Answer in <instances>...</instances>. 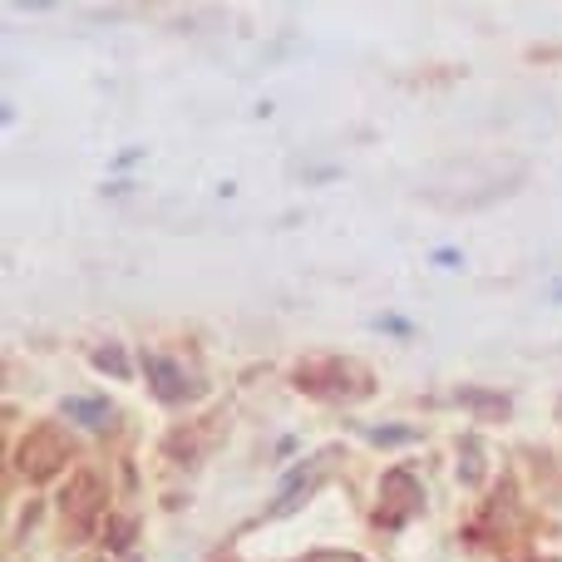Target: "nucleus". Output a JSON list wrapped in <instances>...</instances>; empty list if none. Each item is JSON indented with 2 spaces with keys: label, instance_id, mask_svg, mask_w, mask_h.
I'll list each match as a JSON object with an SVG mask.
<instances>
[{
  "label": "nucleus",
  "instance_id": "obj_1",
  "mask_svg": "<svg viewBox=\"0 0 562 562\" xmlns=\"http://www.w3.org/2000/svg\"><path fill=\"white\" fill-rule=\"evenodd\" d=\"M291 380H296V390H306V395H316V400H336V405L366 400L370 390H375L370 370L346 356H306L291 370Z\"/></svg>",
  "mask_w": 562,
  "mask_h": 562
},
{
  "label": "nucleus",
  "instance_id": "obj_2",
  "mask_svg": "<svg viewBox=\"0 0 562 562\" xmlns=\"http://www.w3.org/2000/svg\"><path fill=\"white\" fill-rule=\"evenodd\" d=\"M65 459H69V445L49 425L30 429V435L15 445V469L30 479V484H49V479L65 469Z\"/></svg>",
  "mask_w": 562,
  "mask_h": 562
},
{
  "label": "nucleus",
  "instance_id": "obj_3",
  "mask_svg": "<svg viewBox=\"0 0 562 562\" xmlns=\"http://www.w3.org/2000/svg\"><path fill=\"white\" fill-rule=\"evenodd\" d=\"M104 498H109L104 494V479L85 469V474H75L65 488H59V514H65V524L75 528L79 538H85L89 528L99 524V514H104Z\"/></svg>",
  "mask_w": 562,
  "mask_h": 562
},
{
  "label": "nucleus",
  "instance_id": "obj_4",
  "mask_svg": "<svg viewBox=\"0 0 562 562\" xmlns=\"http://www.w3.org/2000/svg\"><path fill=\"white\" fill-rule=\"evenodd\" d=\"M415 508H419V484L415 479H409L405 469L385 474V488H380V504H375V524L380 528H400Z\"/></svg>",
  "mask_w": 562,
  "mask_h": 562
},
{
  "label": "nucleus",
  "instance_id": "obj_5",
  "mask_svg": "<svg viewBox=\"0 0 562 562\" xmlns=\"http://www.w3.org/2000/svg\"><path fill=\"white\" fill-rule=\"evenodd\" d=\"M148 385H154V395L168 400V405L193 395V385H188V380L178 375V366H168V360H148Z\"/></svg>",
  "mask_w": 562,
  "mask_h": 562
},
{
  "label": "nucleus",
  "instance_id": "obj_6",
  "mask_svg": "<svg viewBox=\"0 0 562 562\" xmlns=\"http://www.w3.org/2000/svg\"><path fill=\"white\" fill-rule=\"evenodd\" d=\"M311 474H316V469H296V474L286 479V484H281V494H277V514H286L291 504H301V498H306V484H311Z\"/></svg>",
  "mask_w": 562,
  "mask_h": 562
},
{
  "label": "nucleus",
  "instance_id": "obj_7",
  "mask_svg": "<svg viewBox=\"0 0 562 562\" xmlns=\"http://www.w3.org/2000/svg\"><path fill=\"white\" fill-rule=\"evenodd\" d=\"M94 366L109 370V375H128V356L124 346H94Z\"/></svg>",
  "mask_w": 562,
  "mask_h": 562
},
{
  "label": "nucleus",
  "instance_id": "obj_8",
  "mask_svg": "<svg viewBox=\"0 0 562 562\" xmlns=\"http://www.w3.org/2000/svg\"><path fill=\"white\" fill-rule=\"evenodd\" d=\"M69 419H79V425H104V400H69Z\"/></svg>",
  "mask_w": 562,
  "mask_h": 562
},
{
  "label": "nucleus",
  "instance_id": "obj_9",
  "mask_svg": "<svg viewBox=\"0 0 562 562\" xmlns=\"http://www.w3.org/2000/svg\"><path fill=\"white\" fill-rule=\"evenodd\" d=\"M464 484H479V449L464 445Z\"/></svg>",
  "mask_w": 562,
  "mask_h": 562
},
{
  "label": "nucleus",
  "instance_id": "obj_10",
  "mask_svg": "<svg viewBox=\"0 0 562 562\" xmlns=\"http://www.w3.org/2000/svg\"><path fill=\"white\" fill-rule=\"evenodd\" d=\"M128 528H134V524H114V538H109V543H114V548H128Z\"/></svg>",
  "mask_w": 562,
  "mask_h": 562
}]
</instances>
